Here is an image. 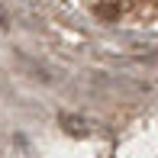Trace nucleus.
Segmentation results:
<instances>
[{"label": "nucleus", "instance_id": "nucleus-1", "mask_svg": "<svg viewBox=\"0 0 158 158\" xmlns=\"http://www.w3.org/2000/svg\"><path fill=\"white\" fill-rule=\"evenodd\" d=\"M61 126L68 129L71 135H87V126H84V119H77V116H61Z\"/></svg>", "mask_w": 158, "mask_h": 158}, {"label": "nucleus", "instance_id": "nucleus-2", "mask_svg": "<svg viewBox=\"0 0 158 158\" xmlns=\"http://www.w3.org/2000/svg\"><path fill=\"white\" fill-rule=\"evenodd\" d=\"M97 13H100V16H106V19H113V16H119V6L106 3V6H97Z\"/></svg>", "mask_w": 158, "mask_h": 158}, {"label": "nucleus", "instance_id": "nucleus-3", "mask_svg": "<svg viewBox=\"0 0 158 158\" xmlns=\"http://www.w3.org/2000/svg\"><path fill=\"white\" fill-rule=\"evenodd\" d=\"M0 29H6V13L0 10Z\"/></svg>", "mask_w": 158, "mask_h": 158}]
</instances>
